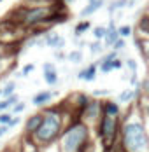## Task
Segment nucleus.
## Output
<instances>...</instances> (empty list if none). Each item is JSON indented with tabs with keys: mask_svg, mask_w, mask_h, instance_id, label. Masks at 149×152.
Instances as JSON below:
<instances>
[{
	"mask_svg": "<svg viewBox=\"0 0 149 152\" xmlns=\"http://www.w3.org/2000/svg\"><path fill=\"white\" fill-rule=\"evenodd\" d=\"M55 11L53 7H37V9H25V14L21 19V25H37V23H47Z\"/></svg>",
	"mask_w": 149,
	"mask_h": 152,
	"instance_id": "39448f33",
	"label": "nucleus"
},
{
	"mask_svg": "<svg viewBox=\"0 0 149 152\" xmlns=\"http://www.w3.org/2000/svg\"><path fill=\"white\" fill-rule=\"evenodd\" d=\"M2 58H4V53H2V51H0V60H2Z\"/></svg>",
	"mask_w": 149,
	"mask_h": 152,
	"instance_id": "c9c22d12",
	"label": "nucleus"
},
{
	"mask_svg": "<svg viewBox=\"0 0 149 152\" xmlns=\"http://www.w3.org/2000/svg\"><path fill=\"white\" fill-rule=\"evenodd\" d=\"M23 110H25V103H16L14 108H13V114H19Z\"/></svg>",
	"mask_w": 149,
	"mask_h": 152,
	"instance_id": "a878e982",
	"label": "nucleus"
},
{
	"mask_svg": "<svg viewBox=\"0 0 149 152\" xmlns=\"http://www.w3.org/2000/svg\"><path fill=\"white\" fill-rule=\"evenodd\" d=\"M116 152H125V151H123V149H121V147L118 145V149H116Z\"/></svg>",
	"mask_w": 149,
	"mask_h": 152,
	"instance_id": "f704fd0d",
	"label": "nucleus"
},
{
	"mask_svg": "<svg viewBox=\"0 0 149 152\" xmlns=\"http://www.w3.org/2000/svg\"><path fill=\"white\" fill-rule=\"evenodd\" d=\"M140 30L144 31V33H148V16L142 18V21H140Z\"/></svg>",
	"mask_w": 149,
	"mask_h": 152,
	"instance_id": "393cba45",
	"label": "nucleus"
},
{
	"mask_svg": "<svg viewBox=\"0 0 149 152\" xmlns=\"http://www.w3.org/2000/svg\"><path fill=\"white\" fill-rule=\"evenodd\" d=\"M46 44L51 47H60V46H63V40H61V37L58 33H49L47 39H46Z\"/></svg>",
	"mask_w": 149,
	"mask_h": 152,
	"instance_id": "dca6fc26",
	"label": "nucleus"
},
{
	"mask_svg": "<svg viewBox=\"0 0 149 152\" xmlns=\"http://www.w3.org/2000/svg\"><path fill=\"white\" fill-rule=\"evenodd\" d=\"M112 46H114V49H123V47H125V40H123V39H118Z\"/></svg>",
	"mask_w": 149,
	"mask_h": 152,
	"instance_id": "bb28decb",
	"label": "nucleus"
},
{
	"mask_svg": "<svg viewBox=\"0 0 149 152\" xmlns=\"http://www.w3.org/2000/svg\"><path fill=\"white\" fill-rule=\"evenodd\" d=\"M119 147L125 152H148L149 137L146 131L144 121L139 117L125 119L123 126H119Z\"/></svg>",
	"mask_w": 149,
	"mask_h": 152,
	"instance_id": "7ed1b4c3",
	"label": "nucleus"
},
{
	"mask_svg": "<svg viewBox=\"0 0 149 152\" xmlns=\"http://www.w3.org/2000/svg\"><path fill=\"white\" fill-rule=\"evenodd\" d=\"M56 142L60 152H95L89 124L83 122L81 119L67 124Z\"/></svg>",
	"mask_w": 149,
	"mask_h": 152,
	"instance_id": "f257e3e1",
	"label": "nucleus"
},
{
	"mask_svg": "<svg viewBox=\"0 0 149 152\" xmlns=\"http://www.w3.org/2000/svg\"><path fill=\"white\" fill-rule=\"evenodd\" d=\"M0 100H2V89H0Z\"/></svg>",
	"mask_w": 149,
	"mask_h": 152,
	"instance_id": "e433bc0d",
	"label": "nucleus"
},
{
	"mask_svg": "<svg viewBox=\"0 0 149 152\" xmlns=\"http://www.w3.org/2000/svg\"><path fill=\"white\" fill-rule=\"evenodd\" d=\"M18 122H19V119H18V117H13V119H11V122L7 124V128H14Z\"/></svg>",
	"mask_w": 149,
	"mask_h": 152,
	"instance_id": "2f4dec72",
	"label": "nucleus"
},
{
	"mask_svg": "<svg viewBox=\"0 0 149 152\" xmlns=\"http://www.w3.org/2000/svg\"><path fill=\"white\" fill-rule=\"evenodd\" d=\"M91 2H93V0H91Z\"/></svg>",
	"mask_w": 149,
	"mask_h": 152,
	"instance_id": "4c0bfd02",
	"label": "nucleus"
},
{
	"mask_svg": "<svg viewBox=\"0 0 149 152\" xmlns=\"http://www.w3.org/2000/svg\"><path fill=\"white\" fill-rule=\"evenodd\" d=\"M102 117V102H98L97 98L89 100L88 107L84 108V112L81 114V121L83 122H93V121H98Z\"/></svg>",
	"mask_w": 149,
	"mask_h": 152,
	"instance_id": "423d86ee",
	"label": "nucleus"
},
{
	"mask_svg": "<svg viewBox=\"0 0 149 152\" xmlns=\"http://www.w3.org/2000/svg\"><path fill=\"white\" fill-rule=\"evenodd\" d=\"M119 121L118 119H114V117H107V115H102L100 119H98V137L100 140L104 142V147L105 151L109 149H112V145H114V142H116V138L119 135Z\"/></svg>",
	"mask_w": 149,
	"mask_h": 152,
	"instance_id": "20e7f679",
	"label": "nucleus"
},
{
	"mask_svg": "<svg viewBox=\"0 0 149 152\" xmlns=\"http://www.w3.org/2000/svg\"><path fill=\"white\" fill-rule=\"evenodd\" d=\"M69 58H70V61L77 63V61H81V60H83V54H81L79 51H74V53H70V54H69Z\"/></svg>",
	"mask_w": 149,
	"mask_h": 152,
	"instance_id": "5701e85b",
	"label": "nucleus"
},
{
	"mask_svg": "<svg viewBox=\"0 0 149 152\" xmlns=\"http://www.w3.org/2000/svg\"><path fill=\"white\" fill-rule=\"evenodd\" d=\"M105 30H107V28L98 26V28H95V30H93V33H95V37H97V39H104V37H105Z\"/></svg>",
	"mask_w": 149,
	"mask_h": 152,
	"instance_id": "b1692460",
	"label": "nucleus"
},
{
	"mask_svg": "<svg viewBox=\"0 0 149 152\" xmlns=\"http://www.w3.org/2000/svg\"><path fill=\"white\" fill-rule=\"evenodd\" d=\"M65 114L60 108H46L42 112V122L39 126V129L30 137V142L35 147H47L51 143H55L58 140L60 133L65 128Z\"/></svg>",
	"mask_w": 149,
	"mask_h": 152,
	"instance_id": "f03ea898",
	"label": "nucleus"
},
{
	"mask_svg": "<svg viewBox=\"0 0 149 152\" xmlns=\"http://www.w3.org/2000/svg\"><path fill=\"white\" fill-rule=\"evenodd\" d=\"M89 98L84 93H75L74 96V108H77V114H79V119H81V114L84 112V108L88 107Z\"/></svg>",
	"mask_w": 149,
	"mask_h": 152,
	"instance_id": "9b49d317",
	"label": "nucleus"
},
{
	"mask_svg": "<svg viewBox=\"0 0 149 152\" xmlns=\"http://www.w3.org/2000/svg\"><path fill=\"white\" fill-rule=\"evenodd\" d=\"M123 66V63L116 58V53H111L109 56H105L104 60H102V66H100V70L104 72V74H109V72H112V70H118Z\"/></svg>",
	"mask_w": 149,
	"mask_h": 152,
	"instance_id": "0eeeda50",
	"label": "nucleus"
},
{
	"mask_svg": "<svg viewBox=\"0 0 149 152\" xmlns=\"http://www.w3.org/2000/svg\"><path fill=\"white\" fill-rule=\"evenodd\" d=\"M18 103V96L13 94V96H9V98H5V100H0V112H4V110H9L11 107H14Z\"/></svg>",
	"mask_w": 149,
	"mask_h": 152,
	"instance_id": "2eb2a0df",
	"label": "nucleus"
},
{
	"mask_svg": "<svg viewBox=\"0 0 149 152\" xmlns=\"http://www.w3.org/2000/svg\"><path fill=\"white\" fill-rule=\"evenodd\" d=\"M7 129H9V128H5V126H0V138L7 133Z\"/></svg>",
	"mask_w": 149,
	"mask_h": 152,
	"instance_id": "473e14b6",
	"label": "nucleus"
},
{
	"mask_svg": "<svg viewBox=\"0 0 149 152\" xmlns=\"http://www.w3.org/2000/svg\"><path fill=\"white\" fill-rule=\"evenodd\" d=\"M11 119H13V114L2 112V114H0V126H5V128H7V124L11 122Z\"/></svg>",
	"mask_w": 149,
	"mask_h": 152,
	"instance_id": "aec40b11",
	"label": "nucleus"
},
{
	"mask_svg": "<svg viewBox=\"0 0 149 152\" xmlns=\"http://www.w3.org/2000/svg\"><path fill=\"white\" fill-rule=\"evenodd\" d=\"M14 89H16V84H14V82H9V84L2 89V96H5V98L13 96V94H14Z\"/></svg>",
	"mask_w": 149,
	"mask_h": 152,
	"instance_id": "6ab92c4d",
	"label": "nucleus"
},
{
	"mask_svg": "<svg viewBox=\"0 0 149 152\" xmlns=\"http://www.w3.org/2000/svg\"><path fill=\"white\" fill-rule=\"evenodd\" d=\"M0 152H16L14 149H11V147H7V149H4V151H0Z\"/></svg>",
	"mask_w": 149,
	"mask_h": 152,
	"instance_id": "72a5a7b5",
	"label": "nucleus"
},
{
	"mask_svg": "<svg viewBox=\"0 0 149 152\" xmlns=\"http://www.w3.org/2000/svg\"><path fill=\"white\" fill-rule=\"evenodd\" d=\"M126 65L130 66V70H134V72H135V68H137V63H135L134 60H128V61H126Z\"/></svg>",
	"mask_w": 149,
	"mask_h": 152,
	"instance_id": "7c9ffc66",
	"label": "nucleus"
},
{
	"mask_svg": "<svg viewBox=\"0 0 149 152\" xmlns=\"http://www.w3.org/2000/svg\"><path fill=\"white\" fill-rule=\"evenodd\" d=\"M130 33H132V28H130V26H121V28L118 30L119 37H128Z\"/></svg>",
	"mask_w": 149,
	"mask_h": 152,
	"instance_id": "4be33fe9",
	"label": "nucleus"
},
{
	"mask_svg": "<svg viewBox=\"0 0 149 152\" xmlns=\"http://www.w3.org/2000/svg\"><path fill=\"white\" fill-rule=\"evenodd\" d=\"M95 75H97V65H89L88 68H84V70H81V72L77 74L79 79H83V80H86V82L95 80Z\"/></svg>",
	"mask_w": 149,
	"mask_h": 152,
	"instance_id": "ddd939ff",
	"label": "nucleus"
},
{
	"mask_svg": "<svg viewBox=\"0 0 149 152\" xmlns=\"http://www.w3.org/2000/svg\"><path fill=\"white\" fill-rule=\"evenodd\" d=\"M119 114H121V108H119V105L116 102H104V103H102V115L118 119Z\"/></svg>",
	"mask_w": 149,
	"mask_h": 152,
	"instance_id": "1a4fd4ad",
	"label": "nucleus"
},
{
	"mask_svg": "<svg viewBox=\"0 0 149 152\" xmlns=\"http://www.w3.org/2000/svg\"><path fill=\"white\" fill-rule=\"evenodd\" d=\"M102 7V0H93V2H89V5L86 9H83V16H89L93 14L95 11H98Z\"/></svg>",
	"mask_w": 149,
	"mask_h": 152,
	"instance_id": "f3484780",
	"label": "nucleus"
},
{
	"mask_svg": "<svg viewBox=\"0 0 149 152\" xmlns=\"http://www.w3.org/2000/svg\"><path fill=\"white\" fill-rule=\"evenodd\" d=\"M55 94H56V93L41 91V93H37V94L32 98V103H33L35 107H42V105H46V103H49V102L55 98Z\"/></svg>",
	"mask_w": 149,
	"mask_h": 152,
	"instance_id": "9d476101",
	"label": "nucleus"
},
{
	"mask_svg": "<svg viewBox=\"0 0 149 152\" xmlns=\"http://www.w3.org/2000/svg\"><path fill=\"white\" fill-rule=\"evenodd\" d=\"M28 140H30V138H28ZM30 143H32V142H30ZM25 152H41V149H39V147H35V145L32 143V145H30V147H28Z\"/></svg>",
	"mask_w": 149,
	"mask_h": 152,
	"instance_id": "c85d7f7f",
	"label": "nucleus"
},
{
	"mask_svg": "<svg viewBox=\"0 0 149 152\" xmlns=\"http://www.w3.org/2000/svg\"><path fill=\"white\" fill-rule=\"evenodd\" d=\"M44 79H46V82L51 84V86H55V84L58 82V74H56L55 66L49 65V63H46L44 65Z\"/></svg>",
	"mask_w": 149,
	"mask_h": 152,
	"instance_id": "f8f14e48",
	"label": "nucleus"
},
{
	"mask_svg": "<svg viewBox=\"0 0 149 152\" xmlns=\"http://www.w3.org/2000/svg\"><path fill=\"white\" fill-rule=\"evenodd\" d=\"M88 28H89V23H88V21H83V23H79V25L75 26V35H81V33H84Z\"/></svg>",
	"mask_w": 149,
	"mask_h": 152,
	"instance_id": "412c9836",
	"label": "nucleus"
},
{
	"mask_svg": "<svg viewBox=\"0 0 149 152\" xmlns=\"http://www.w3.org/2000/svg\"><path fill=\"white\" fill-rule=\"evenodd\" d=\"M104 39H105V44H107V46H112V44L119 39L118 30L111 25V26H109V30H105V37H104Z\"/></svg>",
	"mask_w": 149,
	"mask_h": 152,
	"instance_id": "4468645a",
	"label": "nucleus"
},
{
	"mask_svg": "<svg viewBox=\"0 0 149 152\" xmlns=\"http://www.w3.org/2000/svg\"><path fill=\"white\" fill-rule=\"evenodd\" d=\"M41 122H42V114H33V115H30L28 121L25 122V135L30 138L37 129H39Z\"/></svg>",
	"mask_w": 149,
	"mask_h": 152,
	"instance_id": "6e6552de",
	"label": "nucleus"
},
{
	"mask_svg": "<svg viewBox=\"0 0 149 152\" xmlns=\"http://www.w3.org/2000/svg\"><path fill=\"white\" fill-rule=\"evenodd\" d=\"M32 70H33V65H27V66L23 68V75H28Z\"/></svg>",
	"mask_w": 149,
	"mask_h": 152,
	"instance_id": "c756f323",
	"label": "nucleus"
},
{
	"mask_svg": "<svg viewBox=\"0 0 149 152\" xmlns=\"http://www.w3.org/2000/svg\"><path fill=\"white\" fill-rule=\"evenodd\" d=\"M102 51V46L98 44V42H95V44H91V53H100Z\"/></svg>",
	"mask_w": 149,
	"mask_h": 152,
	"instance_id": "cd10ccee",
	"label": "nucleus"
},
{
	"mask_svg": "<svg viewBox=\"0 0 149 152\" xmlns=\"http://www.w3.org/2000/svg\"><path fill=\"white\" fill-rule=\"evenodd\" d=\"M135 96H137V94H135V91L126 89V91H123L118 96V102H119V103H128V102H132V100H134Z\"/></svg>",
	"mask_w": 149,
	"mask_h": 152,
	"instance_id": "a211bd4d",
	"label": "nucleus"
}]
</instances>
